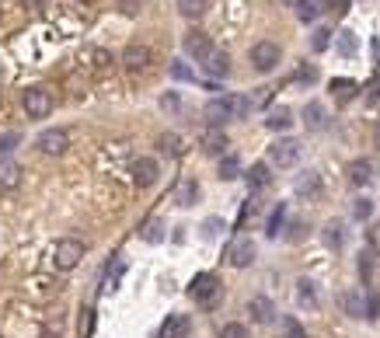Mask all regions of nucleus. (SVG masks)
<instances>
[{"mask_svg":"<svg viewBox=\"0 0 380 338\" xmlns=\"http://www.w3.org/2000/svg\"><path fill=\"white\" fill-rule=\"evenodd\" d=\"M81 314H84V318H81V338H88V335H91V328H95V311H91V307H84Z\"/></svg>","mask_w":380,"mask_h":338,"instance_id":"44","label":"nucleus"},{"mask_svg":"<svg viewBox=\"0 0 380 338\" xmlns=\"http://www.w3.org/2000/svg\"><path fill=\"white\" fill-rule=\"evenodd\" d=\"M140 238H143L147 245H161V241H164V223H161V220H147V223L140 227Z\"/></svg>","mask_w":380,"mask_h":338,"instance_id":"27","label":"nucleus"},{"mask_svg":"<svg viewBox=\"0 0 380 338\" xmlns=\"http://www.w3.org/2000/svg\"><path fill=\"white\" fill-rule=\"evenodd\" d=\"M370 272H374V252H360V279L370 282Z\"/></svg>","mask_w":380,"mask_h":338,"instance_id":"40","label":"nucleus"},{"mask_svg":"<svg viewBox=\"0 0 380 338\" xmlns=\"http://www.w3.org/2000/svg\"><path fill=\"white\" fill-rule=\"evenodd\" d=\"M370 101H380V81L374 84V91H370Z\"/></svg>","mask_w":380,"mask_h":338,"instance_id":"53","label":"nucleus"},{"mask_svg":"<svg viewBox=\"0 0 380 338\" xmlns=\"http://www.w3.org/2000/svg\"><path fill=\"white\" fill-rule=\"evenodd\" d=\"M269 161H273L276 168H293V164L300 161V143H296V140H276V143L269 147Z\"/></svg>","mask_w":380,"mask_h":338,"instance_id":"6","label":"nucleus"},{"mask_svg":"<svg viewBox=\"0 0 380 338\" xmlns=\"http://www.w3.org/2000/svg\"><path fill=\"white\" fill-rule=\"evenodd\" d=\"M157 147H161L164 157H178V154H182V136H178V133H161V136H157Z\"/></svg>","mask_w":380,"mask_h":338,"instance_id":"25","label":"nucleus"},{"mask_svg":"<svg viewBox=\"0 0 380 338\" xmlns=\"http://www.w3.org/2000/svg\"><path fill=\"white\" fill-rule=\"evenodd\" d=\"M147 63H150V49L147 46H140V42L126 46V53H122V67L126 70H143Z\"/></svg>","mask_w":380,"mask_h":338,"instance_id":"16","label":"nucleus"},{"mask_svg":"<svg viewBox=\"0 0 380 338\" xmlns=\"http://www.w3.org/2000/svg\"><path fill=\"white\" fill-rule=\"evenodd\" d=\"M321 238H325V245H328L332 252H339V248L346 245V230H342V223H339V220H328V223H325V230H321Z\"/></svg>","mask_w":380,"mask_h":338,"instance_id":"21","label":"nucleus"},{"mask_svg":"<svg viewBox=\"0 0 380 338\" xmlns=\"http://www.w3.org/2000/svg\"><path fill=\"white\" fill-rule=\"evenodd\" d=\"M296 81H314V70H310V67H303V70L296 74Z\"/></svg>","mask_w":380,"mask_h":338,"instance_id":"52","label":"nucleus"},{"mask_svg":"<svg viewBox=\"0 0 380 338\" xmlns=\"http://www.w3.org/2000/svg\"><path fill=\"white\" fill-rule=\"evenodd\" d=\"M273 101V87H258L255 94H251V108H262V105H269Z\"/></svg>","mask_w":380,"mask_h":338,"instance_id":"42","label":"nucleus"},{"mask_svg":"<svg viewBox=\"0 0 380 338\" xmlns=\"http://www.w3.org/2000/svg\"><path fill=\"white\" fill-rule=\"evenodd\" d=\"M28 293H32L35 300H49V297H56V282H53L49 275H35V279L28 282Z\"/></svg>","mask_w":380,"mask_h":338,"instance_id":"22","label":"nucleus"},{"mask_svg":"<svg viewBox=\"0 0 380 338\" xmlns=\"http://www.w3.org/2000/svg\"><path fill=\"white\" fill-rule=\"evenodd\" d=\"M189 293L202 311H213V307L220 304V297H223V286H220V279H216L213 272H206V275H195V279H192Z\"/></svg>","mask_w":380,"mask_h":338,"instance_id":"1","label":"nucleus"},{"mask_svg":"<svg viewBox=\"0 0 380 338\" xmlns=\"http://www.w3.org/2000/svg\"><path fill=\"white\" fill-rule=\"evenodd\" d=\"M321 188H325V181H321L317 171H303V174L296 178V195H300V199H317Z\"/></svg>","mask_w":380,"mask_h":338,"instance_id":"15","label":"nucleus"},{"mask_svg":"<svg viewBox=\"0 0 380 338\" xmlns=\"http://www.w3.org/2000/svg\"><path fill=\"white\" fill-rule=\"evenodd\" d=\"M209 7V0H178V14L182 18H202Z\"/></svg>","mask_w":380,"mask_h":338,"instance_id":"32","label":"nucleus"},{"mask_svg":"<svg viewBox=\"0 0 380 338\" xmlns=\"http://www.w3.org/2000/svg\"><path fill=\"white\" fill-rule=\"evenodd\" d=\"M171 77H175V81H182V84H192V81H195L192 67H189V63H182V60H171Z\"/></svg>","mask_w":380,"mask_h":338,"instance_id":"34","label":"nucleus"},{"mask_svg":"<svg viewBox=\"0 0 380 338\" xmlns=\"http://www.w3.org/2000/svg\"><path fill=\"white\" fill-rule=\"evenodd\" d=\"M283 60V53H280V46L276 42H255L251 46V67L258 70V74H269V70H276V63Z\"/></svg>","mask_w":380,"mask_h":338,"instance_id":"4","label":"nucleus"},{"mask_svg":"<svg viewBox=\"0 0 380 338\" xmlns=\"http://www.w3.org/2000/svg\"><path fill=\"white\" fill-rule=\"evenodd\" d=\"M185 53H189V56H195V60H206V56L213 53V42H209V35H206V32H199V28L185 32Z\"/></svg>","mask_w":380,"mask_h":338,"instance_id":"12","label":"nucleus"},{"mask_svg":"<svg viewBox=\"0 0 380 338\" xmlns=\"http://www.w3.org/2000/svg\"><path fill=\"white\" fill-rule=\"evenodd\" d=\"M53 91L49 87H28L25 91V112L32 115V119H46L49 112H53Z\"/></svg>","mask_w":380,"mask_h":338,"instance_id":"3","label":"nucleus"},{"mask_svg":"<svg viewBox=\"0 0 380 338\" xmlns=\"http://www.w3.org/2000/svg\"><path fill=\"white\" fill-rule=\"evenodd\" d=\"M370 213H374V202L370 199H356L353 202V216L356 220H370Z\"/></svg>","mask_w":380,"mask_h":338,"instance_id":"41","label":"nucleus"},{"mask_svg":"<svg viewBox=\"0 0 380 338\" xmlns=\"http://www.w3.org/2000/svg\"><path fill=\"white\" fill-rule=\"evenodd\" d=\"M81 258H84V241H81V238H63V241L56 245V252H53V261H56L60 272L77 268Z\"/></svg>","mask_w":380,"mask_h":338,"instance_id":"2","label":"nucleus"},{"mask_svg":"<svg viewBox=\"0 0 380 338\" xmlns=\"http://www.w3.org/2000/svg\"><path fill=\"white\" fill-rule=\"evenodd\" d=\"M283 220H286V206H276V209H273V216H269L266 234H269V238H276V234H280V227H283Z\"/></svg>","mask_w":380,"mask_h":338,"instance_id":"36","label":"nucleus"},{"mask_svg":"<svg viewBox=\"0 0 380 338\" xmlns=\"http://www.w3.org/2000/svg\"><path fill=\"white\" fill-rule=\"evenodd\" d=\"M25 4H28V7H32V4H42V0H25Z\"/></svg>","mask_w":380,"mask_h":338,"instance_id":"57","label":"nucleus"},{"mask_svg":"<svg viewBox=\"0 0 380 338\" xmlns=\"http://www.w3.org/2000/svg\"><path fill=\"white\" fill-rule=\"evenodd\" d=\"M18 185H21V164L4 161V164H0V192H11V188H18Z\"/></svg>","mask_w":380,"mask_h":338,"instance_id":"20","label":"nucleus"},{"mask_svg":"<svg viewBox=\"0 0 380 338\" xmlns=\"http://www.w3.org/2000/svg\"><path fill=\"white\" fill-rule=\"evenodd\" d=\"M21 136L18 133H7V136H0V154H7V150H14V143H18Z\"/></svg>","mask_w":380,"mask_h":338,"instance_id":"49","label":"nucleus"},{"mask_svg":"<svg viewBox=\"0 0 380 338\" xmlns=\"http://www.w3.org/2000/svg\"><path fill=\"white\" fill-rule=\"evenodd\" d=\"M370 245H374V252H380V227L370 230Z\"/></svg>","mask_w":380,"mask_h":338,"instance_id":"51","label":"nucleus"},{"mask_svg":"<svg viewBox=\"0 0 380 338\" xmlns=\"http://www.w3.org/2000/svg\"><path fill=\"white\" fill-rule=\"evenodd\" d=\"M367 318H370V321H377L380 318V300L377 297H367Z\"/></svg>","mask_w":380,"mask_h":338,"instance_id":"48","label":"nucleus"},{"mask_svg":"<svg viewBox=\"0 0 380 338\" xmlns=\"http://www.w3.org/2000/svg\"><path fill=\"white\" fill-rule=\"evenodd\" d=\"M269 181H273L269 164H262V161H258V164H251V168H248V185H251V188H266Z\"/></svg>","mask_w":380,"mask_h":338,"instance_id":"29","label":"nucleus"},{"mask_svg":"<svg viewBox=\"0 0 380 338\" xmlns=\"http://www.w3.org/2000/svg\"><path fill=\"white\" fill-rule=\"evenodd\" d=\"M248 314H251V321H255V325H273L276 307H273V300H269V297H251V300H248Z\"/></svg>","mask_w":380,"mask_h":338,"instance_id":"14","label":"nucleus"},{"mask_svg":"<svg viewBox=\"0 0 380 338\" xmlns=\"http://www.w3.org/2000/svg\"><path fill=\"white\" fill-rule=\"evenodd\" d=\"M161 108H164V112H182V98H178L175 91H168V94L161 98Z\"/></svg>","mask_w":380,"mask_h":338,"instance_id":"43","label":"nucleus"},{"mask_svg":"<svg viewBox=\"0 0 380 338\" xmlns=\"http://www.w3.org/2000/svg\"><path fill=\"white\" fill-rule=\"evenodd\" d=\"M374 136H377V147H380V122H377V129H374Z\"/></svg>","mask_w":380,"mask_h":338,"instance_id":"55","label":"nucleus"},{"mask_svg":"<svg viewBox=\"0 0 380 338\" xmlns=\"http://www.w3.org/2000/svg\"><path fill=\"white\" fill-rule=\"evenodd\" d=\"M122 272H126V261H122V258H119V261H112V265H108V272H105L101 293H112V290H115V282L122 279Z\"/></svg>","mask_w":380,"mask_h":338,"instance_id":"30","label":"nucleus"},{"mask_svg":"<svg viewBox=\"0 0 380 338\" xmlns=\"http://www.w3.org/2000/svg\"><path fill=\"white\" fill-rule=\"evenodd\" d=\"M283 4H289V7H296V4H300V0H283Z\"/></svg>","mask_w":380,"mask_h":338,"instance_id":"56","label":"nucleus"},{"mask_svg":"<svg viewBox=\"0 0 380 338\" xmlns=\"http://www.w3.org/2000/svg\"><path fill=\"white\" fill-rule=\"evenodd\" d=\"M303 126H307L310 133L325 129V126H328V112H325V105H317V101H307V105H303Z\"/></svg>","mask_w":380,"mask_h":338,"instance_id":"18","label":"nucleus"},{"mask_svg":"<svg viewBox=\"0 0 380 338\" xmlns=\"http://www.w3.org/2000/svg\"><path fill=\"white\" fill-rule=\"evenodd\" d=\"M328 11H335V14H346V11H349V0H328Z\"/></svg>","mask_w":380,"mask_h":338,"instance_id":"50","label":"nucleus"},{"mask_svg":"<svg viewBox=\"0 0 380 338\" xmlns=\"http://www.w3.org/2000/svg\"><path fill=\"white\" fill-rule=\"evenodd\" d=\"M227 261H230L234 268H248V265L255 261V241H248V238H234V241L227 245Z\"/></svg>","mask_w":380,"mask_h":338,"instance_id":"7","label":"nucleus"},{"mask_svg":"<svg viewBox=\"0 0 380 338\" xmlns=\"http://www.w3.org/2000/svg\"><path fill=\"white\" fill-rule=\"evenodd\" d=\"M220 227H223V220H216V216H209V220L202 223V238H216V234H220Z\"/></svg>","mask_w":380,"mask_h":338,"instance_id":"45","label":"nucleus"},{"mask_svg":"<svg viewBox=\"0 0 380 338\" xmlns=\"http://www.w3.org/2000/svg\"><path fill=\"white\" fill-rule=\"evenodd\" d=\"M195 199H199V185H195V181H182V185H178V202H182V206H192Z\"/></svg>","mask_w":380,"mask_h":338,"instance_id":"35","label":"nucleus"},{"mask_svg":"<svg viewBox=\"0 0 380 338\" xmlns=\"http://www.w3.org/2000/svg\"><path fill=\"white\" fill-rule=\"evenodd\" d=\"M346 178H349V185L363 188V185H370V181H374V164H370L367 157H356V161H349Z\"/></svg>","mask_w":380,"mask_h":338,"instance_id":"13","label":"nucleus"},{"mask_svg":"<svg viewBox=\"0 0 380 338\" xmlns=\"http://www.w3.org/2000/svg\"><path fill=\"white\" fill-rule=\"evenodd\" d=\"M296 300H300V307H317V286H314V279H296Z\"/></svg>","mask_w":380,"mask_h":338,"instance_id":"24","label":"nucleus"},{"mask_svg":"<svg viewBox=\"0 0 380 338\" xmlns=\"http://www.w3.org/2000/svg\"><path fill=\"white\" fill-rule=\"evenodd\" d=\"M356 49H360V42H356V32H339V53L342 56H356Z\"/></svg>","mask_w":380,"mask_h":338,"instance_id":"33","label":"nucleus"},{"mask_svg":"<svg viewBox=\"0 0 380 338\" xmlns=\"http://www.w3.org/2000/svg\"><path fill=\"white\" fill-rule=\"evenodd\" d=\"M39 338H60V335H56V332H42Z\"/></svg>","mask_w":380,"mask_h":338,"instance_id":"54","label":"nucleus"},{"mask_svg":"<svg viewBox=\"0 0 380 338\" xmlns=\"http://www.w3.org/2000/svg\"><path fill=\"white\" fill-rule=\"evenodd\" d=\"M325 11H328V0H300V4H296V18L307 21V25H310L317 14H325Z\"/></svg>","mask_w":380,"mask_h":338,"instance_id":"23","label":"nucleus"},{"mask_svg":"<svg viewBox=\"0 0 380 338\" xmlns=\"http://www.w3.org/2000/svg\"><path fill=\"white\" fill-rule=\"evenodd\" d=\"M157 174H161V171H157V161H154V157H136V161H133V181H136L140 188H150V185L157 181Z\"/></svg>","mask_w":380,"mask_h":338,"instance_id":"11","label":"nucleus"},{"mask_svg":"<svg viewBox=\"0 0 380 338\" xmlns=\"http://www.w3.org/2000/svg\"><path fill=\"white\" fill-rule=\"evenodd\" d=\"M199 147H202V154H209V157H223V150H227L230 143H227V133H223L220 126H209V129L199 136Z\"/></svg>","mask_w":380,"mask_h":338,"instance_id":"9","label":"nucleus"},{"mask_svg":"<svg viewBox=\"0 0 380 338\" xmlns=\"http://www.w3.org/2000/svg\"><path fill=\"white\" fill-rule=\"evenodd\" d=\"M283 338H307V332L296 318H283Z\"/></svg>","mask_w":380,"mask_h":338,"instance_id":"39","label":"nucleus"},{"mask_svg":"<svg viewBox=\"0 0 380 338\" xmlns=\"http://www.w3.org/2000/svg\"><path fill=\"white\" fill-rule=\"evenodd\" d=\"M35 147H39L42 154H49V157H60V154L70 147V133H67V129H46V133H39Z\"/></svg>","mask_w":380,"mask_h":338,"instance_id":"5","label":"nucleus"},{"mask_svg":"<svg viewBox=\"0 0 380 338\" xmlns=\"http://www.w3.org/2000/svg\"><path fill=\"white\" fill-rule=\"evenodd\" d=\"M237 174H241L237 157H223V161H220V178H223V181H230V178H237Z\"/></svg>","mask_w":380,"mask_h":338,"instance_id":"38","label":"nucleus"},{"mask_svg":"<svg viewBox=\"0 0 380 338\" xmlns=\"http://www.w3.org/2000/svg\"><path fill=\"white\" fill-rule=\"evenodd\" d=\"M202 115H206V122H209V126H223L227 119H234V101H230V94H223V98H213V101H206Z\"/></svg>","mask_w":380,"mask_h":338,"instance_id":"8","label":"nucleus"},{"mask_svg":"<svg viewBox=\"0 0 380 338\" xmlns=\"http://www.w3.org/2000/svg\"><path fill=\"white\" fill-rule=\"evenodd\" d=\"M202 67H206V74H209V77H216V81H220V77H227V74H230V56H227V53H220V49H213V53L202 60Z\"/></svg>","mask_w":380,"mask_h":338,"instance_id":"17","label":"nucleus"},{"mask_svg":"<svg viewBox=\"0 0 380 338\" xmlns=\"http://www.w3.org/2000/svg\"><path fill=\"white\" fill-rule=\"evenodd\" d=\"M140 7H143V0H119V11H122V14H129V18H133V14H140Z\"/></svg>","mask_w":380,"mask_h":338,"instance_id":"46","label":"nucleus"},{"mask_svg":"<svg viewBox=\"0 0 380 338\" xmlns=\"http://www.w3.org/2000/svg\"><path fill=\"white\" fill-rule=\"evenodd\" d=\"M192 321L185 314H171L164 325H161V338H189Z\"/></svg>","mask_w":380,"mask_h":338,"instance_id":"19","label":"nucleus"},{"mask_svg":"<svg viewBox=\"0 0 380 338\" xmlns=\"http://www.w3.org/2000/svg\"><path fill=\"white\" fill-rule=\"evenodd\" d=\"M339 307L349 318H367V293L363 290H342L339 293Z\"/></svg>","mask_w":380,"mask_h":338,"instance_id":"10","label":"nucleus"},{"mask_svg":"<svg viewBox=\"0 0 380 338\" xmlns=\"http://www.w3.org/2000/svg\"><path fill=\"white\" fill-rule=\"evenodd\" d=\"M95 67H98V70H108V67H112V53H105V49H95Z\"/></svg>","mask_w":380,"mask_h":338,"instance_id":"47","label":"nucleus"},{"mask_svg":"<svg viewBox=\"0 0 380 338\" xmlns=\"http://www.w3.org/2000/svg\"><path fill=\"white\" fill-rule=\"evenodd\" d=\"M266 126L276 129V133H280V129H289V126H293V112H289V108H273L269 119H266Z\"/></svg>","mask_w":380,"mask_h":338,"instance_id":"28","label":"nucleus"},{"mask_svg":"<svg viewBox=\"0 0 380 338\" xmlns=\"http://www.w3.org/2000/svg\"><path fill=\"white\" fill-rule=\"evenodd\" d=\"M216 338H248V328H244L241 321H227V325L220 328V335Z\"/></svg>","mask_w":380,"mask_h":338,"instance_id":"37","label":"nucleus"},{"mask_svg":"<svg viewBox=\"0 0 380 338\" xmlns=\"http://www.w3.org/2000/svg\"><path fill=\"white\" fill-rule=\"evenodd\" d=\"M356 91H360L356 81H342V77H335V81H332V94H335V101H342V105H346V101H353V98H356Z\"/></svg>","mask_w":380,"mask_h":338,"instance_id":"26","label":"nucleus"},{"mask_svg":"<svg viewBox=\"0 0 380 338\" xmlns=\"http://www.w3.org/2000/svg\"><path fill=\"white\" fill-rule=\"evenodd\" d=\"M332 35H335V32H332L328 25L314 28V35H310V49H314V53H325V49L332 46Z\"/></svg>","mask_w":380,"mask_h":338,"instance_id":"31","label":"nucleus"}]
</instances>
